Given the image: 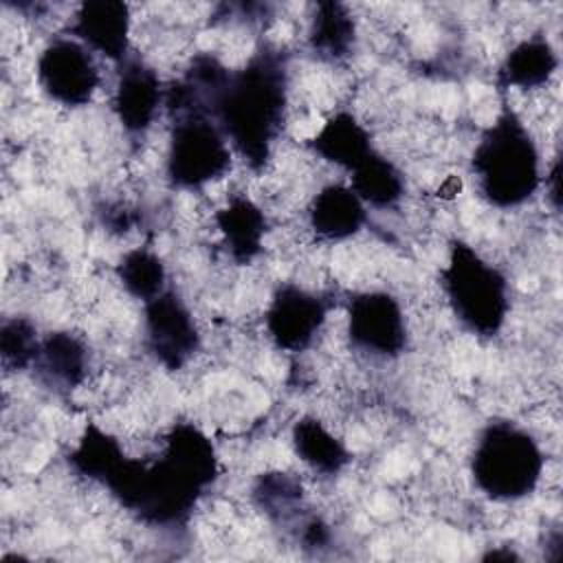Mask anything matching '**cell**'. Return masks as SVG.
I'll return each mask as SVG.
<instances>
[{"mask_svg": "<svg viewBox=\"0 0 563 563\" xmlns=\"http://www.w3.org/2000/svg\"><path fill=\"white\" fill-rule=\"evenodd\" d=\"M218 477L211 440L191 422L174 424L154 462L128 457L103 484L123 508L150 526L185 521Z\"/></svg>", "mask_w": 563, "mask_h": 563, "instance_id": "6da1fadb", "label": "cell"}, {"mask_svg": "<svg viewBox=\"0 0 563 563\" xmlns=\"http://www.w3.org/2000/svg\"><path fill=\"white\" fill-rule=\"evenodd\" d=\"M288 110V64L282 51L264 46L240 70H231L209 114L224 132L233 154L253 172L266 167L282 136Z\"/></svg>", "mask_w": 563, "mask_h": 563, "instance_id": "7a4b0ae2", "label": "cell"}, {"mask_svg": "<svg viewBox=\"0 0 563 563\" xmlns=\"http://www.w3.org/2000/svg\"><path fill=\"white\" fill-rule=\"evenodd\" d=\"M471 174L479 196L497 209L521 207L541 189L539 145L512 108H504L482 132L471 156Z\"/></svg>", "mask_w": 563, "mask_h": 563, "instance_id": "3957f363", "label": "cell"}, {"mask_svg": "<svg viewBox=\"0 0 563 563\" xmlns=\"http://www.w3.org/2000/svg\"><path fill=\"white\" fill-rule=\"evenodd\" d=\"M545 457L537 438L517 422H488L471 453L475 486L493 501H519L532 495L543 477Z\"/></svg>", "mask_w": 563, "mask_h": 563, "instance_id": "277c9868", "label": "cell"}, {"mask_svg": "<svg viewBox=\"0 0 563 563\" xmlns=\"http://www.w3.org/2000/svg\"><path fill=\"white\" fill-rule=\"evenodd\" d=\"M453 317L477 336H495L510 312L506 275L466 242H453L440 273Z\"/></svg>", "mask_w": 563, "mask_h": 563, "instance_id": "5b68a950", "label": "cell"}, {"mask_svg": "<svg viewBox=\"0 0 563 563\" xmlns=\"http://www.w3.org/2000/svg\"><path fill=\"white\" fill-rule=\"evenodd\" d=\"M172 119L165 178L176 189H202L231 167L233 150L211 114L191 110Z\"/></svg>", "mask_w": 563, "mask_h": 563, "instance_id": "8992f818", "label": "cell"}, {"mask_svg": "<svg viewBox=\"0 0 563 563\" xmlns=\"http://www.w3.org/2000/svg\"><path fill=\"white\" fill-rule=\"evenodd\" d=\"M40 90L64 108L88 106L101 86L97 55L73 35H57L44 44L35 62Z\"/></svg>", "mask_w": 563, "mask_h": 563, "instance_id": "52a82bcc", "label": "cell"}, {"mask_svg": "<svg viewBox=\"0 0 563 563\" xmlns=\"http://www.w3.org/2000/svg\"><path fill=\"white\" fill-rule=\"evenodd\" d=\"M345 332L356 352L380 361L398 358L409 341L402 303L387 290H363L350 297Z\"/></svg>", "mask_w": 563, "mask_h": 563, "instance_id": "ba28073f", "label": "cell"}, {"mask_svg": "<svg viewBox=\"0 0 563 563\" xmlns=\"http://www.w3.org/2000/svg\"><path fill=\"white\" fill-rule=\"evenodd\" d=\"M143 339L154 361L169 372L183 369L202 343L191 308L169 288L143 303Z\"/></svg>", "mask_w": 563, "mask_h": 563, "instance_id": "9c48e42d", "label": "cell"}, {"mask_svg": "<svg viewBox=\"0 0 563 563\" xmlns=\"http://www.w3.org/2000/svg\"><path fill=\"white\" fill-rule=\"evenodd\" d=\"M330 303L325 297L286 282L275 288L264 312V328L275 347L303 352L314 343L328 321Z\"/></svg>", "mask_w": 563, "mask_h": 563, "instance_id": "30bf717a", "label": "cell"}, {"mask_svg": "<svg viewBox=\"0 0 563 563\" xmlns=\"http://www.w3.org/2000/svg\"><path fill=\"white\" fill-rule=\"evenodd\" d=\"M117 68L110 108L128 136L143 139L165 108L167 84L161 81L154 66L134 55H128Z\"/></svg>", "mask_w": 563, "mask_h": 563, "instance_id": "8fae6325", "label": "cell"}, {"mask_svg": "<svg viewBox=\"0 0 563 563\" xmlns=\"http://www.w3.org/2000/svg\"><path fill=\"white\" fill-rule=\"evenodd\" d=\"M132 13L119 0L81 2L68 24V35L88 46L97 57L121 64L130 53Z\"/></svg>", "mask_w": 563, "mask_h": 563, "instance_id": "7c38bea8", "label": "cell"}, {"mask_svg": "<svg viewBox=\"0 0 563 563\" xmlns=\"http://www.w3.org/2000/svg\"><path fill=\"white\" fill-rule=\"evenodd\" d=\"M306 220L317 240L343 242L367 224V207L350 185L330 183L312 196Z\"/></svg>", "mask_w": 563, "mask_h": 563, "instance_id": "4fadbf2b", "label": "cell"}, {"mask_svg": "<svg viewBox=\"0 0 563 563\" xmlns=\"http://www.w3.org/2000/svg\"><path fill=\"white\" fill-rule=\"evenodd\" d=\"M90 354L84 339L68 330L48 332L37 347L33 369L37 378L57 394L75 391L88 376Z\"/></svg>", "mask_w": 563, "mask_h": 563, "instance_id": "5bb4252c", "label": "cell"}, {"mask_svg": "<svg viewBox=\"0 0 563 563\" xmlns=\"http://www.w3.org/2000/svg\"><path fill=\"white\" fill-rule=\"evenodd\" d=\"M224 251L235 264L253 262L264 246L268 220L262 207L244 196L235 194L213 216Z\"/></svg>", "mask_w": 563, "mask_h": 563, "instance_id": "9a60e30c", "label": "cell"}, {"mask_svg": "<svg viewBox=\"0 0 563 563\" xmlns=\"http://www.w3.org/2000/svg\"><path fill=\"white\" fill-rule=\"evenodd\" d=\"M308 147L317 158L347 174L376 150L367 125L347 110H339L321 123L317 134L308 141Z\"/></svg>", "mask_w": 563, "mask_h": 563, "instance_id": "2e32d148", "label": "cell"}, {"mask_svg": "<svg viewBox=\"0 0 563 563\" xmlns=\"http://www.w3.org/2000/svg\"><path fill=\"white\" fill-rule=\"evenodd\" d=\"M559 68V53L545 35L519 40L501 59L497 70L499 88L534 90L550 84Z\"/></svg>", "mask_w": 563, "mask_h": 563, "instance_id": "e0dca14e", "label": "cell"}, {"mask_svg": "<svg viewBox=\"0 0 563 563\" xmlns=\"http://www.w3.org/2000/svg\"><path fill=\"white\" fill-rule=\"evenodd\" d=\"M290 442L295 455L319 475H339L350 462L343 440L314 416H303L292 424Z\"/></svg>", "mask_w": 563, "mask_h": 563, "instance_id": "ac0fdd59", "label": "cell"}, {"mask_svg": "<svg viewBox=\"0 0 563 563\" xmlns=\"http://www.w3.org/2000/svg\"><path fill=\"white\" fill-rule=\"evenodd\" d=\"M308 24V44L323 62H343L356 44V22L341 2H317Z\"/></svg>", "mask_w": 563, "mask_h": 563, "instance_id": "d6986e66", "label": "cell"}, {"mask_svg": "<svg viewBox=\"0 0 563 563\" xmlns=\"http://www.w3.org/2000/svg\"><path fill=\"white\" fill-rule=\"evenodd\" d=\"M350 187L369 209H391L405 198V174L400 167L374 150L350 172Z\"/></svg>", "mask_w": 563, "mask_h": 563, "instance_id": "ffe728a7", "label": "cell"}, {"mask_svg": "<svg viewBox=\"0 0 563 563\" xmlns=\"http://www.w3.org/2000/svg\"><path fill=\"white\" fill-rule=\"evenodd\" d=\"M123 460L125 453L119 440L97 424L86 427L84 435L68 455V462L77 475L99 484H106Z\"/></svg>", "mask_w": 563, "mask_h": 563, "instance_id": "44dd1931", "label": "cell"}, {"mask_svg": "<svg viewBox=\"0 0 563 563\" xmlns=\"http://www.w3.org/2000/svg\"><path fill=\"white\" fill-rule=\"evenodd\" d=\"M114 275L121 288L143 303L167 290V266L163 257L147 246L125 251L114 266Z\"/></svg>", "mask_w": 563, "mask_h": 563, "instance_id": "7402d4cb", "label": "cell"}, {"mask_svg": "<svg viewBox=\"0 0 563 563\" xmlns=\"http://www.w3.org/2000/svg\"><path fill=\"white\" fill-rule=\"evenodd\" d=\"M37 328L26 317L4 319L0 325V356L9 372H22L33 367L40 347Z\"/></svg>", "mask_w": 563, "mask_h": 563, "instance_id": "603a6c76", "label": "cell"}, {"mask_svg": "<svg viewBox=\"0 0 563 563\" xmlns=\"http://www.w3.org/2000/svg\"><path fill=\"white\" fill-rule=\"evenodd\" d=\"M255 497L266 512L282 515L286 510H292L295 501L301 497V488L288 475L273 473L260 479V484L255 486Z\"/></svg>", "mask_w": 563, "mask_h": 563, "instance_id": "cb8c5ba5", "label": "cell"}, {"mask_svg": "<svg viewBox=\"0 0 563 563\" xmlns=\"http://www.w3.org/2000/svg\"><path fill=\"white\" fill-rule=\"evenodd\" d=\"M541 187H545V198L550 200L552 209L559 211L561 207V161L559 158H554V163L545 172Z\"/></svg>", "mask_w": 563, "mask_h": 563, "instance_id": "d4e9b609", "label": "cell"}]
</instances>
